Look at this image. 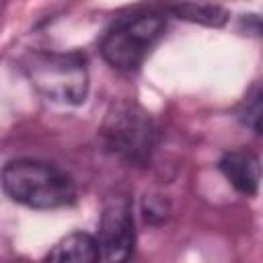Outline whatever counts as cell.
Listing matches in <instances>:
<instances>
[{
    "instance_id": "6",
    "label": "cell",
    "mask_w": 263,
    "mask_h": 263,
    "mask_svg": "<svg viewBox=\"0 0 263 263\" xmlns=\"http://www.w3.org/2000/svg\"><path fill=\"white\" fill-rule=\"evenodd\" d=\"M220 171L228 179L232 187H236L245 195H255L259 189L261 166L259 158L247 150H232L222 156Z\"/></svg>"
},
{
    "instance_id": "2",
    "label": "cell",
    "mask_w": 263,
    "mask_h": 263,
    "mask_svg": "<svg viewBox=\"0 0 263 263\" xmlns=\"http://www.w3.org/2000/svg\"><path fill=\"white\" fill-rule=\"evenodd\" d=\"M166 21L160 12H134L119 16L101 41L103 58L117 70H136L164 35Z\"/></svg>"
},
{
    "instance_id": "7",
    "label": "cell",
    "mask_w": 263,
    "mask_h": 263,
    "mask_svg": "<svg viewBox=\"0 0 263 263\" xmlns=\"http://www.w3.org/2000/svg\"><path fill=\"white\" fill-rule=\"evenodd\" d=\"M47 261L58 263H90L101 259L97 238L86 232H72L60 238L45 257Z\"/></svg>"
},
{
    "instance_id": "8",
    "label": "cell",
    "mask_w": 263,
    "mask_h": 263,
    "mask_svg": "<svg viewBox=\"0 0 263 263\" xmlns=\"http://www.w3.org/2000/svg\"><path fill=\"white\" fill-rule=\"evenodd\" d=\"M242 119L249 127H253V132L259 134V129H261V90L259 88H255L253 95L247 97Z\"/></svg>"
},
{
    "instance_id": "1",
    "label": "cell",
    "mask_w": 263,
    "mask_h": 263,
    "mask_svg": "<svg viewBox=\"0 0 263 263\" xmlns=\"http://www.w3.org/2000/svg\"><path fill=\"white\" fill-rule=\"evenodd\" d=\"M0 183L14 201L35 210L64 208L76 199V185L72 177L45 160H10L0 171Z\"/></svg>"
},
{
    "instance_id": "4",
    "label": "cell",
    "mask_w": 263,
    "mask_h": 263,
    "mask_svg": "<svg viewBox=\"0 0 263 263\" xmlns=\"http://www.w3.org/2000/svg\"><path fill=\"white\" fill-rule=\"evenodd\" d=\"M103 140L115 154L142 162L148 158L154 142V127L150 117L127 103L113 107L103 123Z\"/></svg>"
},
{
    "instance_id": "3",
    "label": "cell",
    "mask_w": 263,
    "mask_h": 263,
    "mask_svg": "<svg viewBox=\"0 0 263 263\" xmlns=\"http://www.w3.org/2000/svg\"><path fill=\"white\" fill-rule=\"evenodd\" d=\"M33 86L55 103L78 105L88 90V72L80 53H35L27 62Z\"/></svg>"
},
{
    "instance_id": "5",
    "label": "cell",
    "mask_w": 263,
    "mask_h": 263,
    "mask_svg": "<svg viewBox=\"0 0 263 263\" xmlns=\"http://www.w3.org/2000/svg\"><path fill=\"white\" fill-rule=\"evenodd\" d=\"M136 242V230H134V212L127 197L117 195L111 197L101 214L99 222V253L101 259L107 261H125Z\"/></svg>"
}]
</instances>
